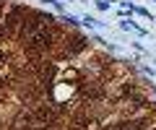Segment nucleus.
Here are the masks:
<instances>
[{
    "mask_svg": "<svg viewBox=\"0 0 156 130\" xmlns=\"http://www.w3.org/2000/svg\"><path fill=\"white\" fill-rule=\"evenodd\" d=\"M26 8H21V5H13L11 11H8V16H5V31H11V34H16V31H21L23 29V23H26Z\"/></svg>",
    "mask_w": 156,
    "mask_h": 130,
    "instance_id": "obj_1",
    "label": "nucleus"
},
{
    "mask_svg": "<svg viewBox=\"0 0 156 130\" xmlns=\"http://www.w3.org/2000/svg\"><path fill=\"white\" fill-rule=\"evenodd\" d=\"M57 114H60V109H55V107H39V109H34L31 114H29V122H34V125H52L57 120Z\"/></svg>",
    "mask_w": 156,
    "mask_h": 130,
    "instance_id": "obj_2",
    "label": "nucleus"
},
{
    "mask_svg": "<svg viewBox=\"0 0 156 130\" xmlns=\"http://www.w3.org/2000/svg\"><path fill=\"white\" fill-rule=\"evenodd\" d=\"M52 73H55V68H52L50 62H42V65H39V81H42V83H44V81H50Z\"/></svg>",
    "mask_w": 156,
    "mask_h": 130,
    "instance_id": "obj_3",
    "label": "nucleus"
},
{
    "mask_svg": "<svg viewBox=\"0 0 156 130\" xmlns=\"http://www.w3.org/2000/svg\"><path fill=\"white\" fill-rule=\"evenodd\" d=\"M5 60H8V57H5V52H0V65H3Z\"/></svg>",
    "mask_w": 156,
    "mask_h": 130,
    "instance_id": "obj_4",
    "label": "nucleus"
},
{
    "mask_svg": "<svg viewBox=\"0 0 156 130\" xmlns=\"http://www.w3.org/2000/svg\"><path fill=\"white\" fill-rule=\"evenodd\" d=\"M0 89H3V78H0Z\"/></svg>",
    "mask_w": 156,
    "mask_h": 130,
    "instance_id": "obj_5",
    "label": "nucleus"
},
{
    "mask_svg": "<svg viewBox=\"0 0 156 130\" xmlns=\"http://www.w3.org/2000/svg\"><path fill=\"white\" fill-rule=\"evenodd\" d=\"M0 34H3V31H0Z\"/></svg>",
    "mask_w": 156,
    "mask_h": 130,
    "instance_id": "obj_6",
    "label": "nucleus"
}]
</instances>
